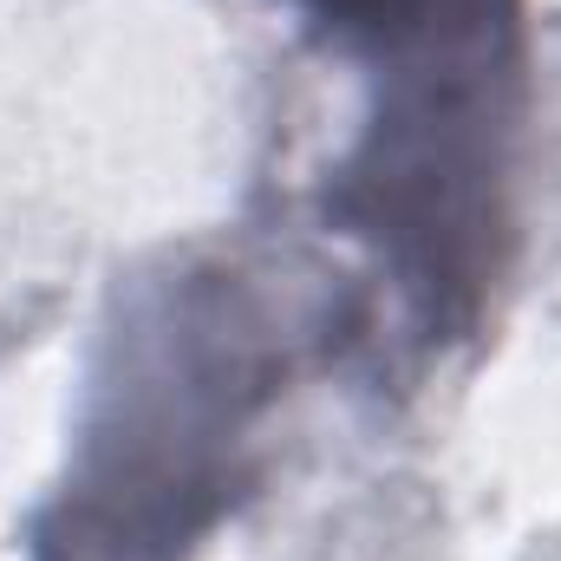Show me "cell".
I'll use <instances>...</instances> for the list:
<instances>
[{"mask_svg":"<svg viewBox=\"0 0 561 561\" xmlns=\"http://www.w3.org/2000/svg\"><path fill=\"white\" fill-rule=\"evenodd\" d=\"M373 340L359 294L190 255L118 307L33 561H196L262 483V431L313 353Z\"/></svg>","mask_w":561,"mask_h":561,"instance_id":"1","label":"cell"},{"mask_svg":"<svg viewBox=\"0 0 561 561\" xmlns=\"http://www.w3.org/2000/svg\"><path fill=\"white\" fill-rule=\"evenodd\" d=\"M359 79V131L327 176V229L359 249L373 333L470 340L510 262L523 131V0H294Z\"/></svg>","mask_w":561,"mask_h":561,"instance_id":"2","label":"cell"}]
</instances>
